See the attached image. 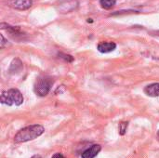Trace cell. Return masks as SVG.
<instances>
[{
	"instance_id": "cell-2",
	"label": "cell",
	"mask_w": 159,
	"mask_h": 158,
	"mask_svg": "<svg viewBox=\"0 0 159 158\" xmlns=\"http://www.w3.org/2000/svg\"><path fill=\"white\" fill-rule=\"evenodd\" d=\"M1 102L8 106H12V105L19 106L23 103V96L18 89L12 88L2 92Z\"/></svg>"
},
{
	"instance_id": "cell-10",
	"label": "cell",
	"mask_w": 159,
	"mask_h": 158,
	"mask_svg": "<svg viewBox=\"0 0 159 158\" xmlns=\"http://www.w3.org/2000/svg\"><path fill=\"white\" fill-rule=\"evenodd\" d=\"M128 126H129V122H121L119 124V133L121 135H124L126 133Z\"/></svg>"
},
{
	"instance_id": "cell-8",
	"label": "cell",
	"mask_w": 159,
	"mask_h": 158,
	"mask_svg": "<svg viewBox=\"0 0 159 158\" xmlns=\"http://www.w3.org/2000/svg\"><path fill=\"white\" fill-rule=\"evenodd\" d=\"M144 93L150 97H159V83H153L146 86Z\"/></svg>"
},
{
	"instance_id": "cell-1",
	"label": "cell",
	"mask_w": 159,
	"mask_h": 158,
	"mask_svg": "<svg viewBox=\"0 0 159 158\" xmlns=\"http://www.w3.org/2000/svg\"><path fill=\"white\" fill-rule=\"evenodd\" d=\"M45 131L44 127L41 125H32L20 129L14 137L16 143H22L29 141H33L37 137L41 136Z\"/></svg>"
},
{
	"instance_id": "cell-14",
	"label": "cell",
	"mask_w": 159,
	"mask_h": 158,
	"mask_svg": "<svg viewBox=\"0 0 159 158\" xmlns=\"http://www.w3.org/2000/svg\"><path fill=\"white\" fill-rule=\"evenodd\" d=\"M157 136H158V138H159V130H158V132H157Z\"/></svg>"
},
{
	"instance_id": "cell-9",
	"label": "cell",
	"mask_w": 159,
	"mask_h": 158,
	"mask_svg": "<svg viewBox=\"0 0 159 158\" xmlns=\"http://www.w3.org/2000/svg\"><path fill=\"white\" fill-rule=\"evenodd\" d=\"M116 3V0H100V4L104 9H111L115 7Z\"/></svg>"
},
{
	"instance_id": "cell-5",
	"label": "cell",
	"mask_w": 159,
	"mask_h": 158,
	"mask_svg": "<svg viewBox=\"0 0 159 158\" xmlns=\"http://www.w3.org/2000/svg\"><path fill=\"white\" fill-rule=\"evenodd\" d=\"M101 150L102 146L100 144H94L83 152V154L81 155V158H95L99 155Z\"/></svg>"
},
{
	"instance_id": "cell-4",
	"label": "cell",
	"mask_w": 159,
	"mask_h": 158,
	"mask_svg": "<svg viewBox=\"0 0 159 158\" xmlns=\"http://www.w3.org/2000/svg\"><path fill=\"white\" fill-rule=\"evenodd\" d=\"M77 7H78L77 0H63L58 5L57 9L60 11V13H69L75 10Z\"/></svg>"
},
{
	"instance_id": "cell-3",
	"label": "cell",
	"mask_w": 159,
	"mask_h": 158,
	"mask_svg": "<svg viewBox=\"0 0 159 158\" xmlns=\"http://www.w3.org/2000/svg\"><path fill=\"white\" fill-rule=\"evenodd\" d=\"M54 81L49 76H40L34 83V92L41 97L47 96L50 91Z\"/></svg>"
},
{
	"instance_id": "cell-11",
	"label": "cell",
	"mask_w": 159,
	"mask_h": 158,
	"mask_svg": "<svg viewBox=\"0 0 159 158\" xmlns=\"http://www.w3.org/2000/svg\"><path fill=\"white\" fill-rule=\"evenodd\" d=\"M52 158H65L61 154H60V153H57V154H55L53 156H52Z\"/></svg>"
},
{
	"instance_id": "cell-12",
	"label": "cell",
	"mask_w": 159,
	"mask_h": 158,
	"mask_svg": "<svg viewBox=\"0 0 159 158\" xmlns=\"http://www.w3.org/2000/svg\"><path fill=\"white\" fill-rule=\"evenodd\" d=\"M1 40H2V42H1V47L3 48V47H4V44H5L7 41L5 40V38H4V36H3L2 34H1Z\"/></svg>"
},
{
	"instance_id": "cell-6",
	"label": "cell",
	"mask_w": 159,
	"mask_h": 158,
	"mask_svg": "<svg viewBox=\"0 0 159 158\" xmlns=\"http://www.w3.org/2000/svg\"><path fill=\"white\" fill-rule=\"evenodd\" d=\"M97 48L102 53H109L116 48V44L114 42H102L98 45Z\"/></svg>"
},
{
	"instance_id": "cell-13",
	"label": "cell",
	"mask_w": 159,
	"mask_h": 158,
	"mask_svg": "<svg viewBox=\"0 0 159 158\" xmlns=\"http://www.w3.org/2000/svg\"><path fill=\"white\" fill-rule=\"evenodd\" d=\"M31 158H42V157H41L40 156H38V155H37V156H32Z\"/></svg>"
},
{
	"instance_id": "cell-7",
	"label": "cell",
	"mask_w": 159,
	"mask_h": 158,
	"mask_svg": "<svg viewBox=\"0 0 159 158\" xmlns=\"http://www.w3.org/2000/svg\"><path fill=\"white\" fill-rule=\"evenodd\" d=\"M32 0H13L11 2V5L14 8L20 9V10H25L32 7Z\"/></svg>"
}]
</instances>
